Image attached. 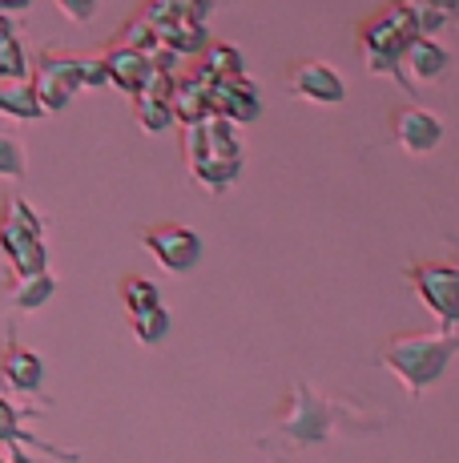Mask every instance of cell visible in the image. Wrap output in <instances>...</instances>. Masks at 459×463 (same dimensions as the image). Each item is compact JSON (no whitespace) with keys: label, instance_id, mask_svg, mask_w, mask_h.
<instances>
[{"label":"cell","instance_id":"13","mask_svg":"<svg viewBox=\"0 0 459 463\" xmlns=\"http://www.w3.org/2000/svg\"><path fill=\"white\" fill-rule=\"evenodd\" d=\"M105 73H109V81L113 85H121L126 93H137L141 81H145V73H149V61H145V52L134 49V44H126V41H117L109 52H105Z\"/></svg>","mask_w":459,"mask_h":463},{"label":"cell","instance_id":"25","mask_svg":"<svg viewBox=\"0 0 459 463\" xmlns=\"http://www.w3.org/2000/svg\"><path fill=\"white\" fill-rule=\"evenodd\" d=\"M455 266H459V258H455Z\"/></svg>","mask_w":459,"mask_h":463},{"label":"cell","instance_id":"17","mask_svg":"<svg viewBox=\"0 0 459 463\" xmlns=\"http://www.w3.org/2000/svg\"><path fill=\"white\" fill-rule=\"evenodd\" d=\"M16 77H29V57L16 37V24L8 21V13H0V81H16Z\"/></svg>","mask_w":459,"mask_h":463},{"label":"cell","instance_id":"10","mask_svg":"<svg viewBox=\"0 0 459 463\" xmlns=\"http://www.w3.org/2000/svg\"><path fill=\"white\" fill-rule=\"evenodd\" d=\"M391 137L399 149H407V154L423 157L431 154V149L444 141V121L436 118V113H427L423 105H399V109H391Z\"/></svg>","mask_w":459,"mask_h":463},{"label":"cell","instance_id":"23","mask_svg":"<svg viewBox=\"0 0 459 463\" xmlns=\"http://www.w3.org/2000/svg\"><path fill=\"white\" fill-rule=\"evenodd\" d=\"M57 8L69 16L73 24H89L97 16V0H57Z\"/></svg>","mask_w":459,"mask_h":463},{"label":"cell","instance_id":"15","mask_svg":"<svg viewBox=\"0 0 459 463\" xmlns=\"http://www.w3.org/2000/svg\"><path fill=\"white\" fill-rule=\"evenodd\" d=\"M52 295H57V279H52L49 270L16 274V279L8 282V302H13L21 315H33V310H41Z\"/></svg>","mask_w":459,"mask_h":463},{"label":"cell","instance_id":"19","mask_svg":"<svg viewBox=\"0 0 459 463\" xmlns=\"http://www.w3.org/2000/svg\"><path fill=\"white\" fill-rule=\"evenodd\" d=\"M129 326H134V338L141 346H157L165 335H170V310L157 302V307H145L137 315H129Z\"/></svg>","mask_w":459,"mask_h":463},{"label":"cell","instance_id":"4","mask_svg":"<svg viewBox=\"0 0 459 463\" xmlns=\"http://www.w3.org/2000/svg\"><path fill=\"white\" fill-rule=\"evenodd\" d=\"M85 85H109L105 61H81L61 49H41L33 57V93L45 113H61Z\"/></svg>","mask_w":459,"mask_h":463},{"label":"cell","instance_id":"6","mask_svg":"<svg viewBox=\"0 0 459 463\" xmlns=\"http://www.w3.org/2000/svg\"><path fill=\"white\" fill-rule=\"evenodd\" d=\"M0 250H5L8 266H13V279L16 274L49 270L45 222H41V213L21 194H8L5 206H0Z\"/></svg>","mask_w":459,"mask_h":463},{"label":"cell","instance_id":"2","mask_svg":"<svg viewBox=\"0 0 459 463\" xmlns=\"http://www.w3.org/2000/svg\"><path fill=\"white\" fill-rule=\"evenodd\" d=\"M342 415L359 420L363 427L367 423L370 427H383V420H367V415L355 411V407L339 403V399H331V395H319L311 383H295V387H290V395H286V403H282V411L275 415V431L286 435L290 443L314 448V443H326L334 431H339Z\"/></svg>","mask_w":459,"mask_h":463},{"label":"cell","instance_id":"21","mask_svg":"<svg viewBox=\"0 0 459 463\" xmlns=\"http://www.w3.org/2000/svg\"><path fill=\"white\" fill-rule=\"evenodd\" d=\"M407 5L415 8V16H419L423 33H439L444 24H452L459 13V0H407Z\"/></svg>","mask_w":459,"mask_h":463},{"label":"cell","instance_id":"7","mask_svg":"<svg viewBox=\"0 0 459 463\" xmlns=\"http://www.w3.org/2000/svg\"><path fill=\"white\" fill-rule=\"evenodd\" d=\"M407 282L419 302L439 318V326H459V266L455 262H411Z\"/></svg>","mask_w":459,"mask_h":463},{"label":"cell","instance_id":"5","mask_svg":"<svg viewBox=\"0 0 459 463\" xmlns=\"http://www.w3.org/2000/svg\"><path fill=\"white\" fill-rule=\"evenodd\" d=\"M419 29V16L407 0H391L383 13H375L370 21L359 29V52L370 73H383L391 81H399V52Z\"/></svg>","mask_w":459,"mask_h":463},{"label":"cell","instance_id":"14","mask_svg":"<svg viewBox=\"0 0 459 463\" xmlns=\"http://www.w3.org/2000/svg\"><path fill=\"white\" fill-rule=\"evenodd\" d=\"M33 407H16V403H8L5 395H0V448H13L16 451V443H33L37 451H49V456H61V459H73L69 451H61V448H52V443H41L37 435H29L24 431V420H33Z\"/></svg>","mask_w":459,"mask_h":463},{"label":"cell","instance_id":"11","mask_svg":"<svg viewBox=\"0 0 459 463\" xmlns=\"http://www.w3.org/2000/svg\"><path fill=\"white\" fill-rule=\"evenodd\" d=\"M286 85L298 101H311V105H342L347 101V81H342L326 61H298V65L286 73Z\"/></svg>","mask_w":459,"mask_h":463},{"label":"cell","instance_id":"22","mask_svg":"<svg viewBox=\"0 0 459 463\" xmlns=\"http://www.w3.org/2000/svg\"><path fill=\"white\" fill-rule=\"evenodd\" d=\"M24 169H29L24 141L16 137L13 129H0V177H8V182H21Z\"/></svg>","mask_w":459,"mask_h":463},{"label":"cell","instance_id":"24","mask_svg":"<svg viewBox=\"0 0 459 463\" xmlns=\"http://www.w3.org/2000/svg\"><path fill=\"white\" fill-rule=\"evenodd\" d=\"M29 5H33V0H0V13L13 16V13H24Z\"/></svg>","mask_w":459,"mask_h":463},{"label":"cell","instance_id":"18","mask_svg":"<svg viewBox=\"0 0 459 463\" xmlns=\"http://www.w3.org/2000/svg\"><path fill=\"white\" fill-rule=\"evenodd\" d=\"M134 113H137V126L145 133H162L173 126V109L162 93H149V89H137L134 93Z\"/></svg>","mask_w":459,"mask_h":463},{"label":"cell","instance_id":"9","mask_svg":"<svg viewBox=\"0 0 459 463\" xmlns=\"http://www.w3.org/2000/svg\"><path fill=\"white\" fill-rule=\"evenodd\" d=\"M452 69V52L436 33H415L399 52V85H431Z\"/></svg>","mask_w":459,"mask_h":463},{"label":"cell","instance_id":"12","mask_svg":"<svg viewBox=\"0 0 459 463\" xmlns=\"http://www.w3.org/2000/svg\"><path fill=\"white\" fill-rule=\"evenodd\" d=\"M0 379L16 395H41V387H45V359L8 335L5 354H0Z\"/></svg>","mask_w":459,"mask_h":463},{"label":"cell","instance_id":"16","mask_svg":"<svg viewBox=\"0 0 459 463\" xmlns=\"http://www.w3.org/2000/svg\"><path fill=\"white\" fill-rule=\"evenodd\" d=\"M0 118H13V121H41L45 118V109H41L29 77L0 81Z\"/></svg>","mask_w":459,"mask_h":463},{"label":"cell","instance_id":"3","mask_svg":"<svg viewBox=\"0 0 459 463\" xmlns=\"http://www.w3.org/2000/svg\"><path fill=\"white\" fill-rule=\"evenodd\" d=\"M185 154H190V174L201 190L222 194L242 174V141L234 137V121H226V118L193 121Z\"/></svg>","mask_w":459,"mask_h":463},{"label":"cell","instance_id":"8","mask_svg":"<svg viewBox=\"0 0 459 463\" xmlns=\"http://www.w3.org/2000/svg\"><path fill=\"white\" fill-rule=\"evenodd\" d=\"M141 246L157 258L170 274H190L201 262V234L182 222H157L141 230Z\"/></svg>","mask_w":459,"mask_h":463},{"label":"cell","instance_id":"20","mask_svg":"<svg viewBox=\"0 0 459 463\" xmlns=\"http://www.w3.org/2000/svg\"><path fill=\"white\" fill-rule=\"evenodd\" d=\"M117 290H121V302H126L129 315H137V310L157 307V302H162V290H157V282L141 279V274H126V279L117 282Z\"/></svg>","mask_w":459,"mask_h":463},{"label":"cell","instance_id":"1","mask_svg":"<svg viewBox=\"0 0 459 463\" xmlns=\"http://www.w3.org/2000/svg\"><path fill=\"white\" fill-rule=\"evenodd\" d=\"M455 354H459V326H452V331L444 326L439 335H395L391 343H383L379 363H383L395 379H403L411 399H423L447 375Z\"/></svg>","mask_w":459,"mask_h":463}]
</instances>
